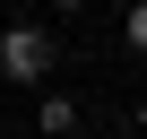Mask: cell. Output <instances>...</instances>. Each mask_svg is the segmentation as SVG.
Instances as JSON below:
<instances>
[{
    "label": "cell",
    "instance_id": "cell-2",
    "mask_svg": "<svg viewBox=\"0 0 147 139\" xmlns=\"http://www.w3.org/2000/svg\"><path fill=\"white\" fill-rule=\"evenodd\" d=\"M35 130H52V139H78V96H69V87H35Z\"/></svg>",
    "mask_w": 147,
    "mask_h": 139
},
{
    "label": "cell",
    "instance_id": "cell-6",
    "mask_svg": "<svg viewBox=\"0 0 147 139\" xmlns=\"http://www.w3.org/2000/svg\"><path fill=\"white\" fill-rule=\"evenodd\" d=\"M43 139H52V130H43Z\"/></svg>",
    "mask_w": 147,
    "mask_h": 139
},
{
    "label": "cell",
    "instance_id": "cell-5",
    "mask_svg": "<svg viewBox=\"0 0 147 139\" xmlns=\"http://www.w3.org/2000/svg\"><path fill=\"white\" fill-rule=\"evenodd\" d=\"M138 130H147V104H138Z\"/></svg>",
    "mask_w": 147,
    "mask_h": 139
},
{
    "label": "cell",
    "instance_id": "cell-1",
    "mask_svg": "<svg viewBox=\"0 0 147 139\" xmlns=\"http://www.w3.org/2000/svg\"><path fill=\"white\" fill-rule=\"evenodd\" d=\"M52 70H61V35L43 18H9L0 26V78L9 87H43Z\"/></svg>",
    "mask_w": 147,
    "mask_h": 139
},
{
    "label": "cell",
    "instance_id": "cell-3",
    "mask_svg": "<svg viewBox=\"0 0 147 139\" xmlns=\"http://www.w3.org/2000/svg\"><path fill=\"white\" fill-rule=\"evenodd\" d=\"M121 35H130V52L147 61V0H130V18H121Z\"/></svg>",
    "mask_w": 147,
    "mask_h": 139
},
{
    "label": "cell",
    "instance_id": "cell-4",
    "mask_svg": "<svg viewBox=\"0 0 147 139\" xmlns=\"http://www.w3.org/2000/svg\"><path fill=\"white\" fill-rule=\"evenodd\" d=\"M52 9H87V0H52Z\"/></svg>",
    "mask_w": 147,
    "mask_h": 139
}]
</instances>
